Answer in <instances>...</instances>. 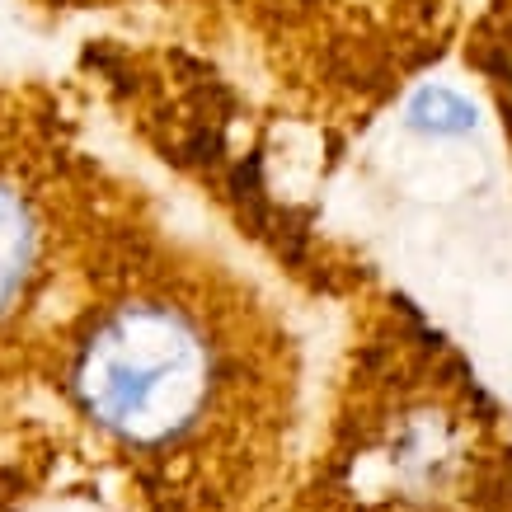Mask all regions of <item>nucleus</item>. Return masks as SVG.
Instances as JSON below:
<instances>
[{
  "label": "nucleus",
  "mask_w": 512,
  "mask_h": 512,
  "mask_svg": "<svg viewBox=\"0 0 512 512\" xmlns=\"http://www.w3.org/2000/svg\"><path fill=\"white\" fill-rule=\"evenodd\" d=\"M52 29H85L184 47L217 71H231L259 0H19Z\"/></svg>",
  "instance_id": "4"
},
{
  "label": "nucleus",
  "mask_w": 512,
  "mask_h": 512,
  "mask_svg": "<svg viewBox=\"0 0 512 512\" xmlns=\"http://www.w3.org/2000/svg\"><path fill=\"white\" fill-rule=\"evenodd\" d=\"M470 0H259L221 76L306 198L461 43Z\"/></svg>",
  "instance_id": "3"
},
{
  "label": "nucleus",
  "mask_w": 512,
  "mask_h": 512,
  "mask_svg": "<svg viewBox=\"0 0 512 512\" xmlns=\"http://www.w3.org/2000/svg\"><path fill=\"white\" fill-rule=\"evenodd\" d=\"M160 212L71 85L0 80V508L62 461L52 381L71 320Z\"/></svg>",
  "instance_id": "2"
},
{
  "label": "nucleus",
  "mask_w": 512,
  "mask_h": 512,
  "mask_svg": "<svg viewBox=\"0 0 512 512\" xmlns=\"http://www.w3.org/2000/svg\"><path fill=\"white\" fill-rule=\"evenodd\" d=\"M461 62L480 80L498 118V137L512 170V0H480L461 29Z\"/></svg>",
  "instance_id": "5"
},
{
  "label": "nucleus",
  "mask_w": 512,
  "mask_h": 512,
  "mask_svg": "<svg viewBox=\"0 0 512 512\" xmlns=\"http://www.w3.org/2000/svg\"><path fill=\"white\" fill-rule=\"evenodd\" d=\"M301 409L292 315L170 212L94 282L52 381L57 456L118 470L151 512L245 508L292 451Z\"/></svg>",
  "instance_id": "1"
}]
</instances>
